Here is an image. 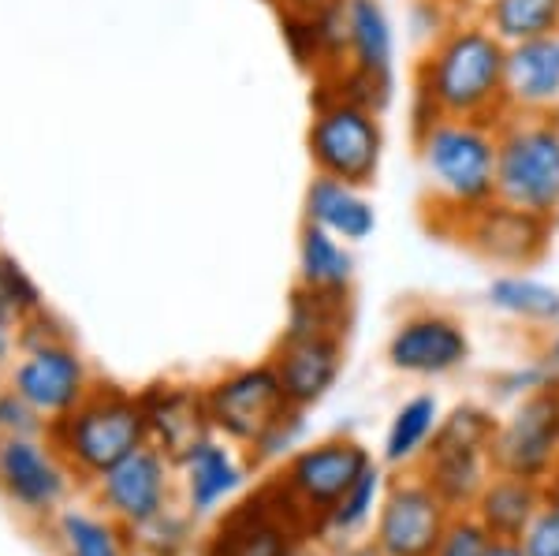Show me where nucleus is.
Wrapping results in <instances>:
<instances>
[{"label": "nucleus", "instance_id": "nucleus-28", "mask_svg": "<svg viewBox=\"0 0 559 556\" xmlns=\"http://www.w3.org/2000/svg\"><path fill=\"white\" fill-rule=\"evenodd\" d=\"M57 534L64 556H128L116 519H97L90 512H60Z\"/></svg>", "mask_w": 559, "mask_h": 556}, {"label": "nucleus", "instance_id": "nucleus-5", "mask_svg": "<svg viewBox=\"0 0 559 556\" xmlns=\"http://www.w3.org/2000/svg\"><path fill=\"white\" fill-rule=\"evenodd\" d=\"M321 86L384 113L395 94V31L381 0L340 4V57Z\"/></svg>", "mask_w": 559, "mask_h": 556}, {"label": "nucleus", "instance_id": "nucleus-1", "mask_svg": "<svg viewBox=\"0 0 559 556\" xmlns=\"http://www.w3.org/2000/svg\"><path fill=\"white\" fill-rule=\"evenodd\" d=\"M508 45L485 20L455 23L440 31L414 68V123L429 120H489L508 116Z\"/></svg>", "mask_w": 559, "mask_h": 556}, {"label": "nucleus", "instance_id": "nucleus-30", "mask_svg": "<svg viewBox=\"0 0 559 556\" xmlns=\"http://www.w3.org/2000/svg\"><path fill=\"white\" fill-rule=\"evenodd\" d=\"M377 497H381V468H373V463H369L362 478H358L355 486L344 493V500H340V505L329 512L324 527H329V531H336V534L362 531V527L369 523V516H373V508H377Z\"/></svg>", "mask_w": 559, "mask_h": 556}, {"label": "nucleus", "instance_id": "nucleus-15", "mask_svg": "<svg viewBox=\"0 0 559 556\" xmlns=\"http://www.w3.org/2000/svg\"><path fill=\"white\" fill-rule=\"evenodd\" d=\"M68 463L49 437H0V493L26 516H52L68 497Z\"/></svg>", "mask_w": 559, "mask_h": 556}, {"label": "nucleus", "instance_id": "nucleus-40", "mask_svg": "<svg viewBox=\"0 0 559 556\" xmlns=\"http://www.w3.org/2000/svg\"><path fill=\"white\" fill-rule=\"evenodd\" d=\"M295 556H329V553H321V549H310V545H302V549H295Z\"/></svg>", "mask_w": 559, "mask_h": 556}, {"label": "nucleus", "instance_id": "nucleus-29", "mask_svg": "<svg viewBox=\"0 0 559 556\" xmlns=\"http://www.w3.org/2000/svg\"><path fill=\"white\" fill-rule=\"evenodd\" d=\"M38 310H41V295L34 288V281L23 273L20 262L0 255V326L15 333Z\"/></svg>", "mask_w": 559, "mask_h": 556}, {"label": "nucleus", "instance_id": "nucleus-34", "mask_svg": "<svg viewBox=\"0 0 559 556\" xmlns=\"http://www.w3.org/2000/svg\"><path fill=\"white\" fill-rule=\"evenodd\" d=\"M302 415H306L302 407H292L273 429H269L265 437H261V441H258L254 448H250V452H254L258 460H273V456L292 452L295 441H299V434H302Z\"/></svg>", "mask_w": 559, "mask_h": 556}, {"label": "nucleus", "instance_id": "nucleus-8", "mask_svg": "<svg viewBox=\"0 0 559 556\" xmlns=\"http://www.w3.org/2000/svg\"><path fill=\"white\" fill-rule=\"evenodd\" d=\"M369 452L350 437H329L310 448H299L284 463L280 474V493L295 512L318 516L321 527L332 508L344 500V493L355 486L369 468Z\"/></svg>", "mask_w": 559, "mask_h": 556}, {"label": "nucleus", "instance_id": "nucleus-17", "mask_svg": "<svg viewBox=\"0 0 559 556\" xmlns=\"http://www.w3.org/2000/svg\"><path fill=\"white\" fill-rule=\"evenodd\" d=\"M142 407H146L150 445H157L173 463L183 460L205 437H213L205 392L191 389V385H153V389L142 392Z\"/></svg>", "mask_w": 559, "mask_h": 556}, {"label": "nucleus", "instance_id": "nucleus-27", "mask_svg": "<svg viewBox=\"0 0 559 556\" xmlns=\"http://www.w3.org/2000/svg\"><path fill=\"white\" fill-rule=\"evenodd\" d=\"M437 426H440V403H437V397L421 392V397L407 400L400 411H395L392 426H388L384 463L400 468V463H411L414 456H421L429 448L432 434H437Z\"/></svg>", "mask_w": 559, "mask_h": 556}, {"label": "nucleus", "instance_id": "nucleus-19", "mask_svg": "<svg viewBox=\"0 0 559 556\" xmlns=\"http://www.w3.org/2000/svg\"><path fill=\"white\" fill-rule=\"evenodd\" d=\"M302 221L318 224V228L332 232L344 244H366L377 232V210L366 199V187L344 184V179H332L313 173L302 194Z\"/></svg>", "mask_w": 559, "mask_h": 556}, {"label": "nucleus", "instance_id": "nucleus-38", "mask_svg": "<svg viewBox=\"0 0 559 556\" xmlns=\"http://www.w3.org/2000/svg\"><path fill=\"white\" fill-rule=\"evenodd\" d=\"M12 344H15V333H12V329L0 326V366H4L8 355H12Z\"/></svg>", "mask_w": 559, "mask_h": 556}, {"label": "nucleus", "instance_id": "nucleus-25", "mask_svg": "<svg viewBox=\"0 0 559 556\" xmlns=\"http://www.w3.org/2000/svg\"><path fill=\"white\" fill-rule=\"evenodd\" d=\"M489 303L508 318L552 329L559 321V288L526 273H500L489 284Z\"/></svg>", "mask_w": 559, "mask_h": 556}, {"label": "nucleus", "instance_id": "nucleus-26", "mask_svg": "<svg viewBox=\"0 0 559 556\" xmlns=\"http://www.w3.org/2000/svg\"><path fill=\"white\" fill-rule=\"evenodd\" d=\"M481 20L503 45L559 34V0H485Z\"/></svg>", "mask_w": 559, "mask_h": 556}, {"label": "nucleus", "instance_id": "nucleus-18", "mask_svg": "<svg viewBox=\"0 0 559 556\" xmlns=\"http://www.w3.org/2000/svg\"><path fill=\"white\" fill-rule=\"evenodd\" d=\"M508 116H559V34L508 45Z\"/></svg>", "mask_w": 559, "mask_h": 556}, {"label": "nucleus", "instance_id": "nucleus-22", "mask_svg": "<svg viewBox=\"0 0 559 556\" xmlns=\"http://www.w3.org/2000/svg\"><path fill=\"white\" fill-rule=\"evenodd\" d=\"M489 463H492L489 448L429 441L426 463H421V478L448 500V508H463L481 497L485 482H489Z\"/></svg>", "mask_w": 559, "mask_h": 556}, {"label": "nucleus", "instance_id": "nucleus-4", "mask_svg": "<svg viewBox=\"0 0 559 556\" xmlns=\"http://www.w3.org/2000/svg\"><path fill=\"white\" fill-rule=\"evenodd\" d=\"M306 154L313 173L344 179L355 187H373L384 161V123L381 113L362 102L321 86L306 128Z\"/></svg>", "mask_w": 559, "mask_h": 556}, {"label": "nucleus", "instance_id": "nucleus-33", "mask_svg": "<svg viewBox=\"0 0 559 556\" xmlns=\"http://www.w3.org/2000/svg\"><path fill=\"white\" fill-rule=\"evenodd\" d=\"M45 429H49V423L31 403L15 397L12 389L0 392V437H41Z\"/></svg>", "mask_w": 559, "mask_h": 556}, {"label": "nucleus", "instance_id": "nucleus-23", "mask_svg": "<svg viewBox=\"0 0 559 556\" xmlns=\"http://www.w3.org/2000/svg\"><path fill=\"white\" fill-rule=\"evenodd\" d=\"M183 468V486H187V505L194 516H210L221 500H228L231 493L242 486V468L236 463L228 445L205 437L202 445L179 460Z\"/></svg>", "mask_w": 559, "mask_h": 556}, {"label": "nucleus", "instance_id": "nucleus-32", "mask_svg": "<svg viewBox=\"0 0 559 556\" xmlns=\"http://www.w3.org/2000/svg\"><path fill=\"white\" fill-rule=\"evenodd\" d=\"M519 545L526 556H559V497L545 493V505L534 516V523L526 527Z\"/></svg>", "mask_w": 559, "mask_h": 556}, {"label": "nucleus", "instance_id": "nucleus-31", "mask_svg": "<svg viewBox=\"0 0 559 556\" xmlns=\"http://www.w3.org/2000/svg\"><path fill=\"white\" fill-rule=\"evenodd\" d=\"M496 537L485 531L477 516H452L440 545L432 549V556H489Z\"/></svg>", "mask_w": 559, "mask_h": 556}, {"label": "nucleus", "instance_id": "nucleus-11", "mask_svg": "<svg viewBox=\"0 0 559 556\" xmlns=\"http://www.w3.org/2000/svg\"><path fill=\"white\" fill-rule=\"evenodd\" d=\"M448 523H452V508L426 478H400L388 486L381 500L373 545L388 556H432Z\"/></svg>", "mask_w": 559, "mask_h": 556}, {"label": "nucleus", "instance_id": "nucleus-39", "mask_svg": "<svg viewBox=\"0 0 559 556\" xmlns=\"http://www.w3.org/2000/svg\"><path fill=\"white\" fill-rule=\"evenodd\" d=\"M344 556H388V553H384V549H377V545L369 542V545H355V549H347Z\"/></svg>", "mask_w": 559, "mask_h": 556}, {"label": "nucleus", "instance_id": "nucleus-16", "mask_svg": "<svg viewBox=\"0 0 559 556\" xmlns=\"http://www.w3.org/2000/svg\"><path fill=\"white\" fill-rule=\"evenodd\" d=\"M273 370L295 407H313L329 397V389L344 370V333H292V329H284L273 352Z\"/></svg>", "mask_w": 559, "mask_h": 556}, {"label": "nucleus", "instance_id": "nucleus-20", "mask_svg": "<svg viewBox=\"0 0 559 556\" xmlns=\"http://www.w3.org/2000/svg\"><path fill=\"white\" fill-rule=\"evenodd\" d=\"M295 508H265L261 500H247L228 523L216 531L205 556H295L292 516Z\"/></svg>", "mask_w": 559, "mask_h": 556}, {"label": "nucleus", "instance_id": "nucleus-9", "mask_svg": "<svg viewBox=\"0 0 559 556\" xmlns=\"http://www.w3.org/2000/svg\"><path fill=\"white\" fill-rule=\"evenodd\" d=\"M205 407H210V423L216 434L254 448L295 403L287 400L273 363H265V366H242V370L216 378L205 389Z\"/></svg>", "mask_w": 559, "mask_h": 556}, {"label": "nucleus", "instance_id": "nucleus-6", "mask_svg": "<svg viewBox=\"0 0 559 556\" xmlns=\"http://www.w3.org/2000/svg\"><path fill=\"white\" fill-rule=\"evenodd\" d=\"M496 154V199L559 217V116H503Z\"/></svg>", "mask_w": 559, "mask_h": 556}, {"label": "nucleus", "instance_id": "nucleus-35", "mask_svg": "<svg viewBox=\"0 0 559 556\" xmlns=\"http://www.w3.org/2000/svg\"><path fill=\"white\" fill-rule=\"evenodd\" d=\"M284 20H321V15L336 12L340 0H273Z\"/></svg>", "mask_w": 559, "mask_h": 556}, {"label": "nucleus", "instance_id": "nucleus-7", "mask_svg": "<svg viewBox=\"0 0 559 556\" xmlns=\"http://www.w3.org/2000/svg\"><path fill=\"white\" fill-rule=\"evenodd\" d=\"M432 228L452 236L455 244H463L481 262H492L500 269H530L552 247L556 221L519 210V205L503 199H489L455 213V217L437 221Z\"/></svg>", "mask_w": 559, "mask_h": 556}, {"label": "nucleus", "instance_id": "nucleus-10", "mask_svg": "<svg viewBox=\"0 0 559 556\" xmlns=\"http://www.w3.org/2000/svg\"><path fill=\"white\" fill-rule=\"evenodd\" d=\"M559 460V374L511 411L492 445L496 474L545 482Z\"/></svg>", "mask_w": 559, "mask_h": 556}, {"label": "nucleus", "instance_id": "nucleus-37", "mask_svg": "<svg viewBox=\"0 0 559 556\" xmlns=\"http://www.w3.org/2000/svg\"><path fill=\"white\" fill-rule=\"evenodd\" d=\"M489 556H526V553H522L519 542H492Z\"/></svg>", "mask_w": 559, "mask_h": 556}, {"label": "nucleus", "instance_id": "nucleus-21", "mask_svg": "<svg viewBox=\"0 0 559 556\" xmlns=\"http://www.w3.org/2000/svg\"><path fill=\"white\" fill-rule=\"evenodd\" d=\"M545 505V486L534 478H515V474H500L489 478L481 497L474 500V516L496 542H522L526 527Z\"/></svg>", "mask_w": 559, "mask_h": 556}, {"label": "nucleus", "instance_id": "nucleus-24", "mask_svg": "<svg viewBox=\"0 0 559 556\" xmlns=\"http://www.w3.org/2000/svg\"><path fill=\"white\" fill-rule=\"evenodd\" d=\"M350 284H355L350 244L336 239L332 232L318 228V224L302 221V228H299V288L350 295Z\"/></svg>", "mask_w": 559, "mask_h": 556}, {"label": "nucleus", "instance_id": "nucleus-12", "mask_svg": "<svg viewBox=\"0 0 559 556\" xmlns=\"http://www.w3.org/2000/svg\"><path fill=\"white\" fill-rule=\"evenodd\" d=\"M168 493H173V460L157 445L134 448L97 478V500L105 505L108 519L128 531H139L150 519L168 512Z\"/></svg>", "mask_w": 559, "mask_h": 556}, {"label": "nucleus", "instance_id": "nucleus-36", "mask_svg": "<svg viewBox=\"0 0 559 556\" xmlns=\"http://www.w3.org/2000/svg\"><path fill=\"white\" fill-rule=\"evenodd\" d=\"M540 363L548 366L552 374H559V321L552 326V336H548V344H545V352H540Z\"/></svg>", "mask_w": 559, "mask_h": 556}, {"label": "nucleus", "instance_id": "nucleus-2", "mask_svg": "<svg viewBox=\"0 0 559 556\" xmlns=\"http://www.w3.org/2000/svg\"><path fill=\"white\" fill-rule=\"evenodd\" d=\"M496 128L500 123L448 120V116L411 128L429 187L432 224L496 199V154H500Z\"/></svg>", "mask_w": 559, "mask_h": 556}, {"label": "nucleus", "instance_id": "nucleus-3", "mask_svg": "<svg viewBox=\"0 0 559 556\" xmlns=\"http://www.w3.org/2000/svg\"><path fill=\"white\" fill-rule=\"evenodd\" d=\"M45 437L68 463V471L97 482L123 456L150 445L146 407H142V397L120 385H90V392L68 415L52 418Z\"/></svg>", "mask_w": 559, "mask_h": 556}, {"label": "nucleus", "instance_id": "nucleus-14", "mask_svg": "<svg viewBox=\"0 0 559 556\" xmlns=\"http://www.w3.org/2000/svg\"><path fill=\"white\" fill-rule=\"evenodd\" d=\"M8 389L20 400L31 403L34 411L52 423V418L68 415L79 400L90 392V374L86 363L68 340H52L41 347H26L20 363L12 366Z\"/></svg>", "mask_w": 559, "mask_h": 556}, {"label": "nucleus", "instance_id": "nucleus-13", "mask_svg": "<svg viewBox=\"0 0 559 556\" xmlns=\"http://www.w3.org/2000/svg\"><path fill=\"white\" fill-rule=\"evenodd\" d=\"M388 366L411 378H444L466 366L471 336L459 318L444 310H414L388 336Z\"/></svg>", "mask_w": 559, "mask_h": 556}]
</instances>
